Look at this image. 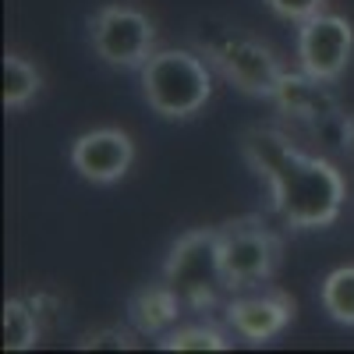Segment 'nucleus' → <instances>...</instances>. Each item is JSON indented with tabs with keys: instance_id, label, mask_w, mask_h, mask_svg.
Returning a JSON list of instances; mask_svg holds the SVG:
<instances>
[{
	"instance_id": "nucleus-6",
	"label": "nucleus",
	"mask_w": 354,
	"mask_h": 354,
	"mask_svg": "<svg viewBox=\"0 0 354 354\" xmlns=\"http://www.w3.org/2000/svg\"><path fill=\"white\" fill-rule=\"evenodd\" d=\"M202 57L238 88V93H245L252 100H270L277 82L287 71L270 46L252 39V36H241V32L209 36L202 43Z\"/></svg>"
},
{
	"instance_id": "nucleus-19",
	"label": "nucleus",
	"mask_w": 354,
	"mask_h": 354,
	"mask_svg": "<svg viewBox=\"0 0 354 354\" xmlns=\"http://www.w3.org/2000/svg\"><path fill=\"white\" fill-rule=\"evenodd\" d=\"M28 301H32V308L39 312V319H43V326H53L57 322V315H61V301L53 298V294H46V290H36V294H25Z\"/></svg>"
},
{
	"instance_id": "nucleus-15",
	"label": "nucleus",
	"mask_w": 354,
	"mask_h": 354,
	"mask_svg": "<svg viewBox=\"0 0 354 354\" xmlns=\"http://www.w3.org/2000/svg\"><path fill=\"white\" fill-rule=\"evenodd\" d=\"M43 88V75L32 61H25L21 53H8L4 57V110L18 113L39 96Z\"/></svg>"
},
{
	"instance_id": "nucleus-13",
	"label": "nucleus",
	"mask_w": 354,
	"mask_h": 354,
	"mask_svg": "<svg viewBox=\"0 0 354 354\" xmlns=\"http://www.w3.org/2000/svg\"><path fill=\"white\" fill-rule=\"evenodd\" d=\"M43 330H46L43 319L25 294L4 301V351H32Z\"/></svg>"
},
{
	"instance_id": "nucleus-8",
	"label": "nucleus",
	"mask_w": 354,
	"mask_h": 354,
	"mask_svg": "<svg viewBox=\"0 0 354 354\" xmlns=\"http://www.w3.org/2000/svg\"><path fill=\"white\" fill-rule=\"evenodd\" d=\"M298 315V301L280 287H252L230 294V301L223 305V322L234 337H241L252 347L273 344Z\"/></svg>"
},
{
	"instance_id": "nucleus-5",
	"label": "nucleus",
	"mask_w": 354,
	"mask_h": 354,
	"mask_svg": "<svg viewBox=\"0 0 354 354\" xmlns=\"http://www.w3.org/2000/svg\"><path fill=\"white\" fill-rule=\"evenodd\" d=\"M88 43L106 68L138 71L156 53V25L142 8L103 4L88 18Z\"/></svg>"
},
{
	"instance_id": "nucleus-2",
	"label": "nucleus",
	"mask_w": 354,
	"mask_h": 354,
	"mask_svg": "<svg viewBox=\"0 0 354 354\" xmlns=\"http://www.w3.org/2000/svg\"><path fill=\"white\" fill-rule=\"evenodd\" d=\"M142 100L163 121H188L213 100V64L195 50L167 46L138 68Z\"/></svg>"
},
{
	"instance_id": "nucleus-12",
	"label": "nucleus",
	"mask_w": 354,
	"mask_h": 354,
	"mask_svg": "<svg viewBox=\"0 0 354 354\" xmlns=\"http://www.w3.org/2000/svg\"><path fill=\"white\" fill-rule=\"evenodd\" d=\"M294 149L298 145L290 142V135L280 128H270V124H255L241 135V156H245L248 170L255 177H262V181H270Z\"/></svg>"
},
{
	"instance_id": "nucleus-4",
	"label": "nucleus",
	"mask_w": 354,
	"mask_h": 354,
	"mask_svg": "<svg viewBox=\"0 0 354 354\" xmlns=\"http://www.w3.org/2000/svg\"><path fill=\"white\" fill-rule=\"evenodd\" d=\"M283 241L262 216H238L220 227V259L230 294L270 283L280 270Z\"/></svg>"
},
{
	"instance_id": "nucleus-1",
	"label": "nucleus",
	"mask_w": 354,
	"mask_h": 354,
	"mask_svg": "<svg viewBox=\"0 0 354 354\" xmlns=\"http://www.w3.org/2000/svg\"><path fill=\"white\" fill-rule=\"evenodd\" d=\"M273 213L290 230H326L340 220L347 202V181L337 163L294 149L280 170L266 181Z\"/></svg>"
},
{
	"instance_id": "nucleus-7",
	"label": "nucleus",
	"mask_w": 354,
	"mask_h": 354,
	"mask_svg": "<svg viewBox=\"0 0 354 354\" xmlns=\"http://www.w3.org/2000/svg\"><path fill=\"white\" fill-rule=\"evenodd\" d=\"M294 57H298L301 71L322 82H340L354 57V25L333 11L305 18L294 36Z\"/></svg>"
},
{
	"instance_id": "nucleus-10",
	"label": "nucleus",
	"mask_w": 354,
	"mask_h": 354,
	"mask_svg": "<svg viewBox=\"0 0 354 354\" xmlns=\"http://www.w3.org/2000/svg\"><path fill=\"white\" fill-rule=\"evenodd\" d=\"M270 103L290 117V121H301L308 128H326L330 121H344L340 117V100L333 93V82H322L308 71H283V78L277 82Z\"/></svg>"
},
{
	"instance_id": "nucleus-17",
	"label": "nucleus",
	"mask_w": 354,
	"mask_h": 354,
	"mask_svg": "<svg viewBox=\"0 0 354 354\" xmlns=\"http://www.w3.org/2000/svg\"><path fill=\"white\" fill-rule=\"evenodd\" d=\"M138 333V330H135ZM131 330L124 326H96V330H88L75 340L78 351H131L138 340H135Z\"/></svg>"
},
{
	"instance_id": "nucleus-9",
	"label": "nucleus",
	"mask_w": 354,
	"mask_h": 354,
	"mask_svg": "<svg viewBox=\"0 0 354 354\" xmlns=\"http://www.w3.org/2000/svg\"><path fill=\"white\" fill-rule=\"evenodd\" d=\"M68 160L82 181L106 188V185H117L121 177H128L135 163V142L124 128H93L71 142Z\"/></svg>"
},
{
	"instance_id": "nucleus-16",
	"label": "nucleus",
	"mask_w": 354,
	"mask_h": 354,
	"mask_svg": "<svg viewBox=\"0 0 354 354\" xmlns=\"http://www.w3.org/2000/svg\"><path fill=\"white\" fill-rule=\"evenodd\" d=\"M163 351H230V330H220L213 322H195V326H174L160 337Z\"/></svg>"
},
{
	"instance_id": "nucleus-11",
	"label": "nucleus",
	"mask_w": 354,
	"mask_h": 354,
	"mask_svg": "<svg viewBox=\"0 0 354 354\" xmlns=\"http://www.w3.org/2000/svg\"><path fill=\"white\" fill-rule=\"evenodd\" d=\"M181 315H185V301L167 280L163 283H145L142 290L131 294V301H128V319L142 337L170 333Z\"/></svg>"
},
{
	"instance_id": "nucleus-18",
	"label": "nucleus",
	"mask_w": 354,
	"mask_h": 354,
	"mask_svg": "<svg viewBox=\"0 0 354 354\" xmlns=\"http://www.w3.org/2000/svg\"><path fill=\"white\" fill-rule=\"evenodd\" d=\"M266 8H270L280 21H290V25H301L305 18L326 11V0H266Z\"/></svg>"
},
{
	"instance_id": "nucleus-20",
	"label": "nucleus",
	"mask_w": 354,
	"mask_h": 354,
	"mask_svg": "<svg viewBox=\"0 0 354 354\" xmlns=\"http://www.w3.org/2000/svg\"><path fill=\"white\" fill-rule=\"evenodd\" d=\"M340 145H344V149L354 156V113L340 121Z\"/></svg>"
},
{
	"instance_id": "nucleus-3",
	"label": "nucleus",
	"mask_w": 354,
	"mask_h": 354,
	"mask_svg": "<svg viewBox=\"0 0 354 354\" xmlns=\"http://www.w3.org/2000/svg\"><path fill=\"white\" fill-rule=\"evenodd\" d=\"M163 280L181 294L188 312H213L227 287L223 259H220V227H195L185 230L167 252Z\"/></svg>"
},
{
	"instance_id": "nucleus-14",
	"label": "nucleus",
	"mask_w": 354,
	"mask_h": 354,
	"mask_svg": "<svg viewBox=\"0 0 354 354\" xmlns=\"http://www.w3.org/2000/svg\"><path fill=\"white\" fill-rule=\"evenodd\" d=\"M319 301L337 326L354 330V266H337L319 283Z\"/></svg>"
}]
</instances>
